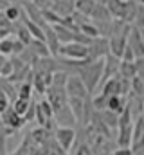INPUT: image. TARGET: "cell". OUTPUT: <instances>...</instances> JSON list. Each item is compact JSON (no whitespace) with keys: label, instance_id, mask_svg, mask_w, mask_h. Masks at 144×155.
I'll use <instances>...</instances> for the list:
<instances>
[{"label":"cell","instance_id":"cell-24","mask_svg":"<svg viewBox=\"0 0 144 155\" xmlns=\"http://www.w3.org/2000/svg\"><path fill=\"white\" fill-rule=\"evenodd\" d=\"M33 52H34L38 58H45V56H51V52H49V49H47V45H45V41H41V40H31V43L27 45Z\"/></svg>","mask_w":144,"mask_h":155},{"label":"cell","instance_id":"cell-8","mask_svg":"<svg viewBox=\"0 0 144 155\" xmlns=\"http://www.w3.org/2000/svg\"><path fill=\"white\" fill-rule=\"evenodd\" d=\"M128 47L133 51L135 58L144 56V43H142V38H141V29H137L133 25L130 29V35H128Z\"/></svg>","mask_w":144,"mask_h":155},{"label":"cell","instance_id":"cell-15","mask_svg":"<svg viewBox=\"0 0 144 155\" xmlns=\"http://www.w3.org/2000/svg\"><path fill=\"white\" fill-rule=\"evenodd\" d=\"M52 29H54V33H56V36L60 40V43L63 45V43H70V41H76V35L79 33H74L70 31L69 27H65V25H61V24H56V25H51Z\"/></svg>","mask_w":144,"mask_h":155},{"label":"cell","instance_id":"cell-36","mask_svg":"<svg viewBox=\"0 0 144 155\" xmlns=\"http://www.w3.org/2000/svg\"><path fill=\"white\" fill-rule=\"evenodd\" d=\"M121 60H123V61H135V54H133V51L128 47V43H126V47H124V52H123Z\"/></svg>","mask_w":144,"mask_h":155},{"label":"cell","instance_id":"cell-13","mask_svg":"<svg viewBox=\"0 0 144 155\" xmlns=\"http://www.w3.org/2000/svg\"><path fill=\"white\" fill-rule=\"evenodd\" d=\"M69 108H70L72 116L76 117V123H83L85 119V105L87 99H79V97H69Z\"/></svg>","mask_w":144,"mask_h":155},{"label":"cell","instance_id":"cell-21","mask_svg":"<svg viewBox=\"0 0 144 155\" xmlns=\"http://www.w3.org/2000/svg\"><path fill=\"white\" fill-rule=\"evenodd\" d=\"M124 2L126 0H108L106 4V9L108 13L112 15V18H119L121 20V16H123V11H124Z\"/></svg>","mask_w":144,"mask_h":155},{"label":"cell","instance_id":"cell-38","mask_svg":"<svg viewBox=\"0 0 144 155\" xmlns=\"http://www.w3.org/2000/svg\"><path fill=\"white\" fill-rule=\"evenodd\" d=\"M9 105H11V101L7 99V96H5L4 92H0V114H2V112H4Z\"/></svg>","mask_w":144,"mask_h":155},{"label":"cell","instance_id":"cell-11","mask_svg":"<svg viewBox=\"0 0 144 155\" xmlns=\"http://www.w3.org/2000/svg\"><path fill=\"white\" fill-rule=\"evenodd\" d=\"M24 11H25L24 15H25L31 22H34L36 25H40V27H45V25H47L45 20H43L41 9H38L33 2H27V0H25V2H24Z\"/></svg>","mask_w":144,"mask_h":155},{"label":"cell","instance_id":"cell-7","mask_svg":"<svg viewBox=\"0 0 144 155\" xmlns=\"http://www.w3.org/2000/svg\"><path fill=\"white\" fill-rule=\"evenodd\" d=\"M87 47H88V58L90 60H101L108 54V38H105V36L92 38Z\"/></svg>","mask_w":144,"mask_h":155},{"label":"cell","instance_id":"cell-28","mask_svg":"<svg viewBox=\"0 0 144 155\" xmlns=\"http://www.w3.org/2000/svg\"><path fill=\"white\" fill-rule=\"evenodd\" d=\"M4 13H5V16H7V20H9V22H18L24 11H22L18 5H15V4H9V5L4 9Z\"/></svg>","mask_w":144,"mask_h":155},{"label":"cell","instance_id":"cell-26","mask_svg":"<svg viewBox=\"0 0 144 155\" xmlns=\"http://www.w3.org/2000/svg\"><path fill=\"white\" fill-rule=\"evenodd\" d=\"M77 29H79V33H81V35H85L87 38H90V40H92V38H97V36H99V31H97V27H96V25H94L90 20H88V22H85V24H81Z\"/></svg>","mask_w":144,"mask_h":155},{"label":"cell","instance_id":"cell-43","mask_svg":"<svg viewBox=\"0 0 144 155\" xmlns=\"http://www.w3.org/2000/svg\"><path fill=\"white\" fill-rule=\"evenodd\" d=\"M108 0H96V4H106Z\"/></svg>","mask_w":144,"mask_h":155},{"label":"cell","instance_id":"cell-37","mask_svg":"<svg viewBox=\"0 0 144 155\" xmlns=\"http://www.w3.org/2000/svg\"><path fill=\"white\" fill-rule=\"evenodd\" d=\"M11 25H13V22H9L7 16H5V13L0 9V27H2V29H7V31L11 33Z\"/></svg>","mask_w":144,"mask_h":155},{"label":"cell","instance_id":"cell-40","mask_svg":"<svg viewBox=\"0 0 144 155\" xmlns=\"http://www.w3.org/2000/svg\"><path fill=\"white\" fill-rule=\"evenodd\" d=\"M7 60H9L7 56H4V54H0V72H2V69H4V65L7 63Z\"/></svg>","mask_w":144,"mask_h":155},{"label":"cell","instance_id":"cell-45","mask_svg":"<svg viewBox=\"0 0 144 155\" xmlns=\"http://www.w3.org/2000/svg\"><path fill=\"white\" fill-rule=\"evenodd\" d=\"M137 4H139V5H144V0H137Z\"/></svg>","mask_w":144,"mask_h":155},{"label":"cell","instance_id":"cell-47","mask_svg":"<svg viewBox=\"0 0 144 155\" xmlns=\"http://www.w3.org/2000/svg\"><path fill=\"white\" fill-rule=\"evenodd\" d=\"M72 2H74V0H72Z\"/></svg>","mask_w":144,"mask_h":155},{"label":"cell","instance_id":"cell-39","mask_svg":"<svg viewBox=\"0 0 144 155\" xmlns=\"http://www.w3.org/2000/svg\"><path fill=\"white\" fill-rule=\"evenodd\" d=\"M76 155H94V153H92V148H90L88 144H81V146L77 148Z\"/></svg>","mask_w":144,"mask_h":155},{"label":"cell","instance_id":"cell-5","mask_svg":"<svg viewBox=\"0 0 144 155\" xmlns=\"http://www.w3.org/2000/svg\"><path fill=\"white\" fill-rule=\"evenodd\" d=\"M0 121H2V124L5 126L7 134H11V132H15V130H20V128L25 124V119H24L22 116H18V114L13 110L11 105L0 114Z\"/></svg>","mask_w":144,"mask_h":155},{"label":"cell","instance_id":"cell-44","mask_svg":"<svg viewBox=\"0 0 144 155\" xmlns=\"http://www.w3.org/2000/svg\"><path fill=\"white\" fill-rule=\"evenodd\" d=\"M141 38H142V43H144V29H141Z\"/></svg>","mask_w":144,"mask_h":155},{"label":"cell","instance_id":"cell-35","mask_svg":"<svg viewBox=\"0 0 144 155\" xmlns=\"http://www.w3.org/2000/svg\"><path fill=\"white\" fill-rule=\"evenodd\" d=\"M135 69H137V76L142 78L144 79V56H141V58H135Z\"/></svg>","mask_w":144,"mask_h":155},{"label":"cell","instance_id":"cell-14","mask_svg":"<svg viewBox=\"0 0 144 155\" xmlns=\"http://www.w3.org/2000/svg\"><path fill=\"white\" fill-rule=\"evenodd\" d=\"M101 94H105L108 97L110 96H121V76L117 74V76L106 79L101 85Z\"/></svg>","mask_w":144,"mask_h":155},{"label":"cell","instance_id":"cell-16","mask_svg":"<svg viewBox=\"0 0 144 155\" xmlns=\"http://www.w3.org/2000/svg\"><path fill=\"white\" fill-rule=\"evenodd\" d=\"M51 9L56 15H60L61 18H65V16H70L72 13H74V2L72 0H56Z\"/></svg>","mask_w":144,"mask_h":155},{"label":"cell","instance_id":"cell-4","mask_svg":"<svg viewBox=\"0 0 144 155\" xmlns=\"http://www.w3.org/2000/svg\"><path fill=\"white\" fill-rule=\"evenodd\" d=\"M65 90H67V96L69 97H79V99H88V90L83 83V79L77 76V74H69L67 78V85H65Z\"/></svg>","mask_w":144,"mask_h":155},{"label":"cell","instance_id":"cell-19","mask_svg":"<svg viewBox=\"0 0 144 155\" xmlns=\"http://www.w3.org/2000/svg\"><path fill=\"white\" fill-rule=\"evenodd\" d=\"M94 7H96V0H74V11L87 18H90Z\"/></svg>","mask_w":144,"mask_h":155},{"label":"cell","instance_id":"cell-29","mask_svg":"<svg viewBox=\"0 0 144 155\" xmlns=\"http://www.w3.org/2000/svg\"><path fill=\"white\" fill-rule=\"evenodd\" d=\"M67 78H69V72H67V71H56V72H52V81H51V85H52V87H63V88H65Z\"/></svg>","mask_w":144,"mask_h":155},{"label":"cell","instance_id":"cell-33","mask_svg":"<svg viewBox=\"0 0 144 155\" xmlns=\"http://www.w3.org/2000/svg\"><path fill=\"white\" fill-rule=\"evenodd\" d=\"M106 103H108V96H105V94H99V96H96V97L92 99V107H94L97 112L106 110Z\"/></svg>","mask_w":144,"mask_h":155},{"label":"cell","instance_id":"cell-12","mask_svg":"<svg viewBox=\"0 0 144 155\" xmlns=\"http://www.w3.org/2000/svg\"><path fill=\"white\" fill-rule=\"evenodd\" d=\"M54 119H56V123H58L60 126L74 128V124H76V117L72 116L70 108H69V103H67L63 108H60L58 112H54Z\"/></svg>","mask_w":144,"mask_h":155},{"label":"cell","instance_id":"cell-27","mask_svg":"<svg viewBox=\"0 0 144 155\" xmlns=\"http://www.w3.org/2000/svg\"><path fill=\"white\" fill-rule=\"evenodd\" d=\"M11 107H13V110L18 114V116H25V112L29 110V107H31V99H20V97H16L13 103H11Z\"/></svg>","mask_w":144,"mask_h":155},{"label":"cell","instance_id":"cell-20","mask_svg":"<svg viewBox=\"0 0 144 155\" xmlns=\"http://www.w3.org/2000/svg\"><path fill=\"white\" fill-rule=\"evenodd\" d=\"M90 20H92V22H112L113 18H112V15L108 13V9H106L105 4H96L94 11H92V15H90Z\"/></svg>","mask_w":144,"mask_h":155},{"label":"cell","instance_id":"cell-9","mask_svg":"<svg viewBox=\"0 0 144 155\" xmlns=\"http://www.w3.org/2000/svg\"><path fill=\"white\" fill-rule=\"evenodd\" d=\"M126 43H128V36H123V35L110 36V38H108V54H112V56H115V58L121 60Z\"/></svg>","mask_w":144,"mask_h":155},{"label":"cell","instance_id":"cell-1","mask_svg":"<svg viewBox=\"0 0 144 155\" xmlns=\"http://www.w3.org/2000/svg\"><path fill=\"white\" fill-rule=\"evenodd\" d=\"M103 65H105V63H103V58H101V60H90V58H87V60H83L81 65L76 69V74L83 79V83H85L88 94H92V92L99 87L101 78H103Z\"/></svg>","mask_w":144,"mask_h":155},{"label":"cell","instance_id":"cell-32","mask_svg":"<svg viewBox=\"0 0 144 155\" xmlns=\"http://www.w3.org/2000/svg\"><path fill=\"white\" fill-rule=\"evenodd\" d=\"M132 92H135L137 94V97H144V79L139 76L132 78Z\"/></svg>","mask_w":144,"mask_h":155},{"label":"cell","instance_id":"cell-34","mask_svg":"<svg viewBox=\"0 0 144 155\" xmlns=\"http://www.w3.org/2000/svg\"><path fill=\"white\" fill-rule=\"evenodd\" d=\"M7 130H5V126L2 124V121H0V155H5V139H7Z\"/></svg>","mask_w":144,"mask_h":155},{"label":"cell","instance_id":"cell-23","mask_svg":"<svg viewBox=\"0 0 144 155\" xmlns=\"http://www.w3.org/2000/svg\"><path fill=\"white\" fill-rule=\"evenodd\" d=\"M0 90L7 96V99H9L11 103L16 99V85L11 83L7 78H0Z\"/></svg>","mask_w":144,"mask_h":155},{"label":"cell","instance_id":"cell-30","mask_svg":"<svg viewBox=\"0 0 144 155\" xmlns=\"http://www.w3.org/2000/svg\"><path fill=\"white\" fill-rule=\"evenodd\" d=\"M13 47H15V38L7 36V38L0 40V54H4V56H13Z\"/></svg>","mask_w":144,"mask_h":155},{"label":"cell","instance_id":"cell-17","mask_svg":"<svg viewBox=\"0 0 144 155\" xmlns=\"http://www.w3.org/2000/svg\"><path fill=\"white\" fill-rule=\"evenodd\" d=\"M126 99H124V96H110L108 97V103H106V110L110 112H113V114H121L124 108H126Z\"/></svg>","mask_w":144,"mask_h":155},{"label":"cell","instance_id":"cell-22","mask_svg":"<svg viewBox=\"0 0 144 155\" xmlns=\"http://www.w3.org/2000/svg\"><path fill=\"white\" fill-rule=\"evenodd\" d=\"M119 76L124 78V79H132V78L137 76V69H135V63L133 61H123L119 63Z\"/></svg>","mask_w":144,"mask_h":155},{"label":"cell","instance_id":"cell-42","mask_svg":"<svg viewBox=\"0 0 144 155\" xmlns=\"http://www.w3.org/2000/svg\"><path fill=\"white\" fill-rule=\"evenodd\" d=\"M9 4H11V2H7V0H0V9L4 11V9H5V7L9 5Z\"/></svg>","mask_w":144,"mask_h":155},{"label":"cell","instance_id":"cell-2","mask_svg":"<svg viewBox=\"0 0 144 155\" xmlns=\"http://www.w3.org/2000/svg\"><path fill=\"white\" fill-rule=\"evenodd\" d=\"M65 60H87L88 58V47L85 43L79 41H70V43H63L60 47V54Z\"/></svg>","mask_w":144,"mask_h":155},{"label":"cell","instance_id":"cell-31","mask_svg":"<svg viewBox=\"0 0 144 155\" xmlns=\"http://www.w3.org/2000/svg\"><path fill=\"white\" fill-rule=\"evenodd\" d=\"M99 114H101V119L108 128H117V114H113L110 110H101Z\"/></svg>","mask_w":144,"mask_h":155},{"label":"cell","instance_id":"cell-18","mask_svg":"<svg viewBox=\"0 0 144 155\" xmlns=\"http://www.w3.org/2000/svg\"><path fill=\"white\" fill-rule=\"evenodd\" d=\"M117 130H119V137H117L119 148H130V144H132V130H133V124L119 126Z\"/></svg>","mask_w":144,"mask_h":155},{"label":"cell","instance_id":"cell-41","mask_svg":"<svg viewBox=\"0 0 144 155\" xmlns=\"http://www.w3.org/2000/svg\"><path fill=\"white\" fill-rule=\"evenodd\" d=\"M9 35H11V33H9V31H7V29H2V27H0V40L7 38V36H9Z\"/></svg>","mask_w":144,"mask_h":155},{"label":"cell","instance_id":"cell-46","mask_svg":"<svg viewBox=\"0 0 144 155\" xmlns=\"http://www.w3.org/2000/svg\"><path fill=\"white\" fill-rule=\"evenodd\" d=\"M132 155H142V153H137V152H133V153H132Z\"/></svg>","mask_w":144,"mask_h":155},{"label":"cell","instance_id":"cell-10","mask_svg":"<svg viewBox=\"0 0 144 155\" xmlns=\"http://www.w3.org/2000/svg\"><path fill=\"white\" fill-rule=\"evenodd\" d=\"M43 33H45V45H47V49H49L51 56H52V58H58L61 43H60L58 36H56L54 29H52L51 25H45V27H43Z\"/></svg>","mask_w":144,"mask_h":155},{"label":"cell","instance_id":"cell-6","mask_svg":"<svg viewBox=\"0 0 144 155\" xmlns=\"http://www.w3.org/2000/svg\"><path fill=\"white\" fill-rule=\"evenodd\" d=\"M54 139L58 143V146L63 150V152H69L76 141V132L74 128H67V126H58L56 132H54Z\"/></svg>","mask_w":144,"mask_h":155},{"label":"cell","instance_id":"cell-25","mask_svg":"<svg viewBox=\"0 0 144 155\" xmlns=\"http://www.w3.org/2000/svg\"><path fill=\"white\" fill-rule=\"evenodd\" d=\"M31 94H33L31 81H22L20 85H16V97H20V99H31Z\"/></svg>","mask_w":144,"mask_h":155},{"label":"cell","instance_id":"cell-3","mask_svg":"<svg viewBox=\"0 0 144 155\" xmlns=\"http://www.w3.org/2000/svg\"><path fill=\"white\" fill-rule=\"evenodd\" d=\"M45 99H47V103L52 107V110L54 112H58L60 108H63L65 105H67V101H69V96H67V90L63 88V87H49L47 90H45Z\"/></svg>","mask_w":144,"mask_h":155}]
</instances>
